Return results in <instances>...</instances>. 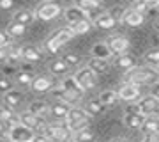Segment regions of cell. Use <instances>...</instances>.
<instances>
[{
	"instance_id": "1",
	"label": "cell",
	"mask_w": 159,
	"mask_h": 142,
	"mask_svg": "<svg viewBox=\"0 0 159 142\" xmlns=\"http://www.w3.org/2000/svg\"><path fill=\"white\" fill-rule=\"evenodd\" d=\"M124 82L134 85H154L159 82V69L152 66H136L131 71H125Z\"/></svg>"
},
{
	"instance_id": "2",
	"label": "cell",
	"mask_w": 159,
	"mask_h": 142,
	"mask_svg": "<svg viewBox=\"0 0 159 142\" xmlns=\"http://www.w3.org/2000/svg\"><path fill=\"white\" fill-rule=\"evenodd\" d=\"M90 114L87 112L85 108L81 107H73L71 108V112L67 114V117H66V125L69 126V130L76 133L80 130H85L87 126L90 125Z\"/></svg>"
},
{
	"instance_id": "3",
	"label": "cell",
	"mask_w": 159,
	"mask_h": 142,
	"mask_svg": "<svg viewBox=\"0 0 159 142\" xmlns=\"http://www.w3.org/2000/svg\"><path fill=\"white\" fill-rule=\"evenodd\" d=\"M43 133L50 139V142H71L74 137L67 125H48Z\"/></svg>"
},
{
	"instance_id": "4",
	"label": "cell",
	"mask_w": 159,
	"mask_h": 142,
	"mask_svg": "<svg viewBox=\"0 0 159 142\" xmlns=\"http://www.w3.org/2000/svg\"><path fill=\"white\" fill-rule=\"evenodd\" d=\"M73 37L74 36H73V32H71V28H60V30L55 32L51 37H48V41H46V50L50 51V53H57V51L60 50L66 43H69Z\"/></svg>"
},
{
	"instance_id": "5",
	"label": "cell",
	"mask_w": 159,
	"mask_h": 142,
	"mask_svg": "<svg viewBox=\"0 0 159 142\" xmlns=\"http://www.w3.org/2000/svg\"><path fill=\"white\" fill-rule=\"evenodd\" d=\"M62 14V7L58 6L57 2H43L37 9H35V16L37 20L43 22H51Z\"/></svg>"
},
{
	"instance_id": "6",
	"label": "cell",
	"mask_w": 159,
	"mask_h": 142,
	"mask_svg": "<svg viewBox=\"0 0 159 142\" xmlns=\"http://www.w3.org/2000/svg\"><path fill=\"white\" fill-rule=\"evenodd\" d=\"M20 123L25 125L27 128H30V130H34L35 133H43L44 128L48 126V123L44 121L43 115H35V114L29 112V110H25V112L20 114Z\"/></svg>"
},
{
	"instance_id": "7",
	"label": "cell",
	"mask_w": 159,
	"mask_h": 142,
	"mask_svg": "<svg viewBox=\"0 0 159 142\" xmlns=\"http://www.w3.org/2000/svg\"><path fill=\"white\" fill-rule=\"evenodd\" d=\"M35 135H37V133H35L34 130L27 128V126L21 125V123L7 131V139H9V142H34Z\"/></svg>"
},
{
	"instance_id": "8",
	"label": "cell",
	"mask_w": 159,
	"mask_h": 142,
	"mask_svg": "<svg viewBox=\"0 0 159 142\" xmlns=\"http://www.w3.org/2000/svg\"><path fill=\"white\" fill-rule=\"evenodd\" d=\"M16 125H20V115L6 105L0 107V131H6L7 135V131L14 128Z\"/></svg>"
},
{
	"instance_id": "9",
	"label": "cell",
	"mask_w": 159,
	"mask_h": 142,
	"mask_svg": "<svg viewBox=\"0 0 159 142\" xmlns=\"http://www.w3.org/2000/svg\"><path fill=\"white\" fill-rule=\"evenodd\" d=\"M106 45H108L110 51L113 53V55H124V53H127V50H129V39L125 37V36H120V34H115L111 36V37H108L106 39Z\"/></svg>"
},
{
	"instance_id": "10",
	"label": "cell",
	"mask_w": 159,
	"mask_h": 142,
	"mask_svg": "<svg viewBox=\"0 0 159 142\" xmlns=\"http://www.w3.org/2000/svg\"><path fill=\"white\" fill-rule=\"evenodd\" d=\"M74 78L78 80V84L85 89V91H89V89H94L97 85V75L92 71L89 66H85V68L78 69L76 73H74Z\"/></svg>"
},
{
	"instance_id": "11",
	"label": "cell",
	"mask_w": 159,
	"mask_h": 142,
	"mask_svg": "<svg viewBox=\"0 0 159 142\" xmlns=\"http://www.w3.org/2000/svg\"><path fill=\"white\" fill-rule=\"evenodd\" d=\"M136 107L145 117H148V115H156V114L159 115V100L157 98H154L152 94H147V96H143L142 100H138Z\"/></svg>"
},
{
	"instance_id": "12",
	"label": "cell",
	"mask_w": 159,
	"mask_h": 142,
	"mask_svg": "<svg viewBox=\"0 0 159 142\" xmlns=\"http://www.w3.org/2000/svg\"><path fill=\"white\" fill-rule=\"evenodd\" d=\"M74 6H78L81 11L87 12V16L90 18L92 22L96 20L99 14H102V2L101 0H76V4Z\"/></svg>"
},
{
	"instance_id": "13",
	"label": "cell",
	"mask_w": 159,
	"mask_h": 142,
	"mask_svg": "<svg viewBox=\"0 0 159 142\" xmlns=\"http://www.w3.org/2000/svg\"><path fill=\"white\" fill-rule=\"evenodd\" d=\"M60 85H62L69 94H73L76 100H83V96H85V92H87L85 89L78 84V80L74 78V75H73V76H66V78L60 82Z\"/></svg>"
},
{
	"instance_id": "14",
	"label": "cell",
	"mask_w": 159,
	"mask_h": 142,
	"mask_svg": "<svg viewBox=\"0 0 159 142\" xmlns=\"http://www.w3.org/2000/svg\"><path fill=\"white\" fill-rule=\"evenodd\" d=\"M124 123L127 128H134V130H142L143 123H145V115H143L140 110H138V107L134 108V110H127L124 115Z\"/></svg>"
},
{
	"instance_id": "15",
	"label": "cell",
	"mask_w": 159,
	"mask_h": 142,
	"mask_svg": "<svg viewBox=\"0 0 159 142\" xmlns=\"http://www.w3.org/2000/svg\"><path fill=\"white\" fill-rule=\"evenodd\" d=\"M119 98L120 100H124V101H136L138 98H140V85H134V84H127L124 82L122 87H120L119 91Z\"/></svg>"
},
{
	"instance_id": "16",
	"label": "cell",
	"mask_w": 159,
	"mask_h": 142,
	"mask_svg": "<svg viewBox=\"0 0 159 142\" xmlns=\"http://www.w3.org/2000/svg\"><path fill=\"white\" fill-rule=\"evenodd\" d=\"M30 89L34 92H48L53 89V78L51 76H48V75H37L34 78V82H32V85H30Z\"/></svg>"
},
{
	"instance_id": "17",
	"label": "cell",
	"mask_w": 159,
	"mask_h": 142,
	"mask_svg": "<svg viewBox=\"0 0 159 142\" xmlns=\"http://www.w3.org/2000/svg\"><path fill=\"white\" fill-rule=\"evenodd\" d=\"M92 23H94V27H97V28H104V30H108V28H113L115 25L119 23V20H117L110 11H104L102 14H99Z\"/></svg>"
},
{
	"instance_id": "18",
	"label": "cell",
	"mask_w": 159,
	"mask_h": 142,
	"mask_svg": "<svg viewBox=\"0 0 159 142\" xmlns=\"http://www.w3.org/2000/svg\"><path fill=\"white\" fill-rule=\"evenodd\" d=\"M122 23H125V25H129V27H140L143 22H145V16H143L142 12L134 11L133 7L131 9H127V11H124V14H122Z\"/></svg>"
},
{
	"instance_id": "19",
	"label": "cell",
	"mask_w": 159,
	"mask_h": 142,
	"mask_svg": "<svg viewBox=\"0 0 159 142\" xmlns=\"http://www.w3.org/2000/svg\"><path fill=\"white\" fill-rule=\"evenodd\" d=\"M64 18H66V22H67L69 27H71V25L81 22V20H85V18H89V16H87V12L81 11L78 6H71L64 11Z\"/></svg>"
},
{
	"instance_id": "20",
	"label": "cell",
	"mask_w": 159,
	"mask_h": 142,
	"mask_svg": "<svg viewBox=\"0 0 159 142\" xmlns=\"http://www.w3.org/2000/svg\"><path fill=\"white\" fill-rule=\"evenodd\" d=\"M50 92H51V96L55 98L57 101H64V103H69L71 107H74V105H76V103L80 101V100H76V98H74L73 94H69V92L66 91V89H64L62 85H57V87H53V89H51Z\"/></svg>"
},
{
	"instance_id": "21",
	"label": "cell",
	"mask_w": 159,
	"mask_h": 142,
	"mask_svg": "<svg viewBox=\"0 0 159 142\" xmlns=\"http://www.w3.org/2000/svg\"><path fill=\"white\" fill-rule=\"evenodd\" d=\"M71 105L69 103H64V101H53L50 103V114L53 117H57V119H66L67 117V114L71 112Z\"/></svg>"
},
{
	"instance_id": "22",
	"label": "cell",
	"mask_w": 159,
	"mask_h": 142,
	"mask_svg": "<svg viewBox=\"0 0 159 142\" xmlns=\"http://www.w3.org/2000/svg\"><path fill=\"white\" fill-rule=\"evenodd\" d=\"M21 53H23V61H27L29 64H35L43 61V53L37 46H30V45L21 46Z\"/></svg>"
},
{
	"instance_id": "23",
	"label": "cell",
	"mask_w": 159,
	"mask_h": 142,
	"mask_svg": "<svg viewBox=\"0 0 159 142\" xmlns=\"http://www.w3.org/2000/svg\"><path fill=\"white\" fill-rule=\"evenodd\" d=\"M113 66H115V68H119V69H124V71H131L133 68H136V61H134V57H133V55L124 53V55L115 57Z\"/></svg>"
},
{
	"instance_id": "24",
	"label": "cell",
	"mask_w": 159,
	"mask_h": 142,
	"mask_svg": "<svg viewBox=\"0 0 159 142\" xmlns=\"http://www.w3.org/2000/svg\"><path fill=\"white\" fill-rule=\"evenodd\" d=\"M87 66H89L96 75H101V73H106V71H108L110 61H106V59H99V57H90Z\"/></svg>"
},
{
	"instance_id": "25",
	"label": "cell",
	"mask_w": 159,
	"mask_h": 142,
	"mask_svg": "<svg viewBox=\"0 0 159 142\" xmlns=\"http://www.w3.org/2000/svg\"><path fill=\"white\" fill-rule=\"evenodd\" d=\"M35 12L29 11V9H21V11H16L14 14H12V22H16V23H21V25H30V23L35 20Z\"/></svg>"
},
{
	"instance_id": "26",
	"label": "cell",
	"mask_w": 159,
	"mask_h": 142,
	"mask_svg": "<svg viewBox=\"0 0 159 142\" xmlns=\"http://www.w3.org/2000/svg\"><path fill=\"white\" fill-rule=\"evenodd\" d=\"M21 101H23V94L20 91H16V89H12V91H9V92L4 94V103H6V107L12 108V110H14L16 107H20Z\"/></svg>"
},
{
	"instance_id": "27",
	"label": "cell",
	"mask_w": 159,
	"mask_h": 142,
	"mask_svg": "<svg viewBox=\"0 0 159 142\" xmlns=\"http://www.w3.org/2000/svg\"><path fill=\"white\" fill-rule=\"evenodd\" d=\"M69 66L67 62L64 61V59H55V61H51L50 64H48V71H50L51 75H67L69 73Z\"/></svg>"
},
{
	"instance_id": "28",
	"label": "cell",
	"mask_w": 159,
	"mask_h": 142,
	"mask_svg": "<svg viewBox=\"0 0 159 142\" xmlns=\"http://www.w3.org/2000/svg\"><path fill=\"white\" fill-rule=\"evenodd\" d=\"M94 27V23H92L90 18H85V20H81V22L74 23V25H71V32H73V36H81V34H87L90 28Z\"/></svg>"
},
{
	"instance_id": "29",
	"label": "cell",
	"mask_w": 159,
	"mask_h": 142,
	"mask_svg": "<svg viewBox=\"0 0 159 142\" xmlns=\"http://www.w3.org/2000/svg\"><path fill=\"white\" fill-rule=\"evenodd\" d=\"M142 131L145 135H150V133H157L159 131V117L157 115H148L145 117V123L142 126Z\"/></svg>"
},
{
	"instance_id": "30",
	"label": "cell",
	"mask_w": 159,
	"mask_h": 142,
	"mask_svg": "<svg viewBox=\"0 0 159 142\" xmlns=\"http://www.w3.org/2000/svg\"><path fill=\"white\" fill-rule=\"evenodd\" d=\"M27 110H29V112H32V114H35V115H43V117H44L46 112L50 110V103L43 101V100H39V101H32L29 105V108H27Z\"/></svg>"
},
{
	"instance_id": "31",
	"label": "cell",
	"mask_w": 159,
	"mask_h": 142,
	"mask_svg": "<svg viewBox=\"0 0 159 142\" xmlns=\"http://www.w3.org/2000/svg\"><path fill=\"white\" fill-rule=\"evenodd\" d=\"M97 100H99L104 107H111V105H115V103H117V100H119V92L108 89V91H102L101 94H99V98H97Z\"/></svg>"
},
{
	"instance_id": "32",
	"label": "cell",
	"mask_w": 159,
	"mask_h": 142,
	"mask_svg": "<svg viewBox=\"0 0 159 142\" xmlns=\"http://www.w3.org/2000/svg\"><path fill=\"white\" fill-rule=\"evenodd\" d=\"M111 55H113V53L110 51L106 43H97V45L92 46V57H99V59H106V61H108Z\"/></svg>"
},
{
	"instance_id": "33",
	"label": "cell",
	"mask_w": 159,
	"mask_h": 142,
	"mask_svg": "<svg viewBox=\"0 0 159 142\" xmlns=\"http://www.w3.org/2000/svg\"><path fill=\"white\" fill-rule=\"evenodd\" d=\"M7 34L11 36L12 39H16V37H23L25 36V32H27V27L25 25H21V23H16V22H11L9 25H7Z\"/></svg>"
},
{
	"instance_id": "34",
	"label": "cell",
	"mask_w": 159,
	"mask_h": 142,
	"mask_svg": "<svg viewBox=\"0 0 159 142\" xmlns=\"http://www.w3.org/2000/svg\"><path fill=\"white\" fill-rule=\"evenodd\" d=\"M73 140L74 142H96V133L90 128H85V130L76 131L73 137Z\"/></svg>"
},
{
	"instance_id": "35",
	"label": "cell",
	"mask_w": 159,
	"mask_h": 142,
	"mask_svg": "<svg viewBox=\"0 0 159 142\" xmlns=\"http://www.w3.org/2000/svg\"><path fill=\"white\" fill-rule=\"evenodd\" d=\"M104 108H106V107H104L99 100H89V101H87L85 110L90 114V115H101V114L104 112Z\"/></svg>"
},
{
	"instance_id": "36",
	"label": "cell",
	"mask_w": 159,
	"mask_h": 142,
	"mask_svg": "<svg viewBox=\"0 0 159 142\" xmlns=\"http://www.w3.org/2000/svg\"><path fill=\"white\" fill-rule=\"evenodd\" d=\"M143 61H145L148 66H152V68H159V48H152V50L145 51Z\"/></svg>"
},
{
	"instance_id": "37",
	"label": "cell",
	"mask_w": 159,
	"mask_h": 142,
	"mask_svg": "<svg viewBox=\"0 0 159 142\" xmlns=\"http://www.w3.org/2000/svg\"><path fill=\"white\" fill-rule=\"evenodd\" d=\"M34 75L30 73V71H20V73L16 75V84L18 85H27V87H30L32 85V82H34Z\"/></svg>"
},
{
	"instance_id": "38",
	"label": "cell",
	"mask_w": 159,
	"mask_h": 142,
	"mask_svg": "<svg viewBox=\"0 0 159 142\" xmlns=\"http://www.w3.org/2000/svg\"><path fill=\"white\" fill-rule=\"evenodd\" d=\"M20 61H23V53H21V48L20 46H11V53H9V62L16 64L20 62Z\"/></svg>"
},
{
	"instance_id": "39",
	"label": "cell",
	"mask_w": 159,
	"mask_h": 142,
	"mask_svg": "<svg viewBox=\"0 0 159 142\" xmlns=\"http://www.w3.org/2000/svg\"><path fill=\"white\" fill-rule=\"evenodd\" d=\"M62 59L66 61V62H67L69 68H74V66H78L80 61H81V59H80V55H76V53H66Z\"/></svg>"
},
{
	"instance_id": "40",
	"label": "cell",
	"mask_w": 159,
	"mask_h": 142,
	"mask_svg": "<svg viewBox=\"0 0 159 142\" xmlns=\"http://www.w3.org/2000/svg\"><path fill=\"white\" fill-rule=\"evenodd\" d=\"M9 91H12V84H11V80L9 78H0V92L2 94H6V92H9Z\"/></svg>"
},
{
	"instance_id": "41",
	"label": "cell",
	"mask_w": 159,
	"mask_h": 142,
	"mask_svg": "<svg viewBox=\"0 0 159 142\" xmlns=\"http://www.w3.org/2000/svg\"><path fill=\"white\" fill-rule=\"evenodd\" d=\"M12 45V37L7 32L4 30H0V48H4V46H11Z\"/></svg>"
},
{
	"instance_id": "42",
	"label": "cell",
	"mask_w": 159,
	"mask_h": 142,
	"mask_svg": "<svg viewBox=\"0 0 159 142\" xmlns=\"http://www.w3.org/2000/svg\"><path fill=\"white\" fill-rule=\"evenodd\" d=\"M12 46V45H11ZM11 46H4L0 48V64L9 62V53H11Z\"/></svg>"
},
{
	"instance_id": "43",
	"label": "cell",
	"mask_w": 159,
	"mask_h": 142,
	"mask_svg": "<svg viewBox=\"0 0 159 142\" xmlns=\"http://www.w3.org/2000/svg\"><path fill=\"white\" fill-rule=\"evenodd\" d=\"M12 7H14V0H0V9L11 11Z\"/></svg>"
},
{
	"instance_id": "44",
	"label": "cell",
	"mask_w": 159,
	"mask_h": 142,
	"mask_svg": "<svg viewBox=\"0 0 159 142\" xmlns=\"http://www.w3.org/2000/svg\"><path fill=\"white\" fill-rule=\"evenodd\" d=\"M133 9H134V11H138V12H142V14H145V12H147V9H148V7L145 6V4H143L142 0H136V4L133 6Z\"/></svg>"
},
{
	"instance_id": "45",
	"label": "cell",
	"mask_w": 159,
	"mask_h": 142,
	"mask_svg": "<svg viewBox=\"0 0 159 142\" xmlns=\"http://www.w3.org/2000/svg\"><path fill=\"white\" fill-rule=\"evenodd\" d=\"M143 142H159V131H157V133H150V135H145Z\"/></svg>"
},
{
	"instance_id": "46",
	"label": "cell",
	"mask_w": 159,
	"mask_h": 142,
	"mask_svg": "<svg viewBox=\"0 0 159 142\" xmlns=\"http://www.w3.org/2000/svg\"><path fill=\"white\" fill-rule=\"evenodd\" d=\"M150 94L159 100V82H156L154 85H150Z\"/></svg>"
},
{
	"instance_id": "47",
	"label": "cell",
	"mask_w": 159,
	"mask_h": 142,
	"mask_svg": "<svg viewBox=\"0 0 159 142\" xmlns=\"http://www.w3.org/2000/svg\"><path fill=\"white\" fill-rule=\"evenodd\" d=\"M34 142H50V139H48L44 133H37V135H35V139H34Z\"/></svg>"
},
{
	"instance_id": "48",
	"label": "cell",
	"mask_w": 159,
	"mask_h": 142,
	"mask_svg": "<svg viewBox=\"0 0 159 142\" xmlns=\"http://www.w3.org/2000/svg\"><path fill=\"white\" fill-rule=\"evenodd\" d=\"M142 2H143L147 7H156V6L159 7V0H142Z\"/></svg>"
},
{
	"instance_id": "49",
	"label": "cell",
	"mask_w": 159,
	"mask_h": 142,
	"mask_svg": "<svg viewBox=\"0 0 159 142\" xmlns=\"http://www.w3.org/2000/svg\"><path fill=\"white\" fill-rule=\"evenodd\" d=\"M111 142H127V140H125V139H113Z\"/></svg>"
},
{
	"instance_id": "50",
	"label": "cell",
	"mask_w": 159,
	"mask_h": 142,
	"mask_svg": "<svg viewBox=\"0 0 159 142\" xmlns=\"http://www.w3.org/2000/svg\"><path fill=\"white\" fill-rule=\"evenodd\" d=\"M156 28H157V30H159V18H157V20H156Z\"/></svg>"
},
{
	"instance_id": "51",
	"label": "cell",
	"mask_w": 159,
	"mask_h": 142,
	"mask_svg": "<svg viewBox=\"0 0 159 142\" xmlns=\"http://www.w3.org/2000/svg\"><path fill=\"white\" fill-rule=\"evenodd\" d=\"M71 142H74V140H71Z\"/></svg>"
},
{
	"instance_id": "52",
	"label": "cell",
	"mask_w": 159,
	"mask_h": 142,
	"mask_svg": "<svg viewBox=\"0 0 159 142\" xmlns=\"http://www.w3.org/2000/svg\"><path fill=\"white\" fill-rule=\"evenodd\" d=\"M157 117H159V115H157Z\"/></svg>"
}]
</instances>
